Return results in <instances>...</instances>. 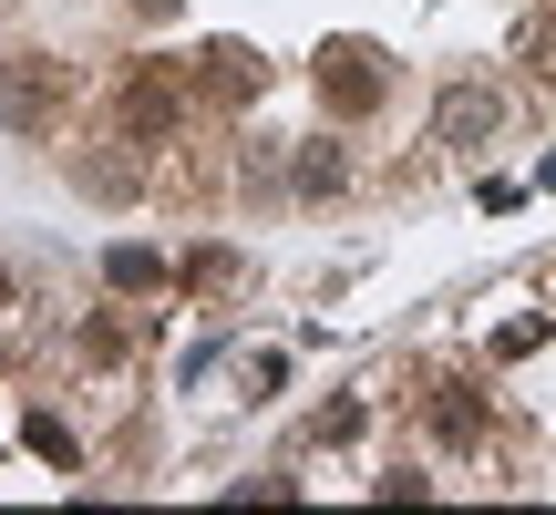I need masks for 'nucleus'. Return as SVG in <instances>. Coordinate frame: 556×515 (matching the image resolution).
Segmentation results:
<instances>
[{
    "mask_svg": "<svg viewBox=\"0 0 556 515\" xmlns=\"http://www.w3.org/2000/svg\"><path fill=\"white\" fill-rule=\"evenodd\" d=\"M433 434L443 443H475L484 434V392H475V381H433Z\"/></svg>",
    "mask_w": 556,
    "mask_h": 515,
    "instance_id": "6",
    "label": "nucleus"
},
{
    "mask_svg": "<svg viewBox=\"0 0 556 515\" xmlns=\"http://www.w3.org/2000/svg\"><path fill=\"white\" fill-rule=\"evenodd\" d=\"M73 186L83 197H135V145H93V155H73Z\"/></svg>",
    "mask_w": 556,
    "mask_h": 515,
    "instance_id": "5",
    "label": "nucleus"
},
{
    "mask_svg": "<svg viewBox=\"0 0 556 515\" xmlns=\"http://www.w3.org/2000/svg\"><path fill=\"white\" fill-rule=\"evenodd\" d=\"M495 124H505L495 83H443V93H433V145H484Z\"/></svg>",
    "mask_w": 556,
    "mask_h": 515,
    "instance_id": "3",
    "label": "nucleus"
},
{
    "mask_svg": "<svg viewBox=\"0 0 556 515\" xmlns=\"http://www.w3.org/2000/svg\"><path fill=\"white\" fill-rule=\"evenodd\" d=\"M0 299H11V268H0Z\"/></svg>",
    "mask_w": 556,
    "mask_h": 515,
    "instance_id": "12",
    "label": "nucleus"
},
{
    "mask_svg": "<svg viewBox=\"0 0 556 515\" xmlns=\"http://www.w3.org/2000/svg\"><path fill=\"white\" fill-rule=\"evenodd\" d=\"M206 73H197V93H217V103H248V93H268V62L248 52V41H217V52H197Z\"/></svg>",
    "mask_w": 556,
    "mask_h": 515,
    "instance_id": "4",
    "label": "nucleus"
},
{
    "mask_svg": "<svg viewBox=\"0 0 556 515\" xmlns=\"http://www.w3.org/2000/svg\"><path fill=\"white\" fill-rule=\"evenodd\" d=\"M289 186H299V197H340V186H351V155H340V145H299Z\"/></svg>",
    "mask_w": 556,
    "mask_h": 515,
    "instance_id": "7",
    "label": "nucleus"
},
{
    "mask_svg": "<svg viewBox=\"0 0 556 515\" xmlns=\"http://www.w3.org/2000/svg\"><path fill=\"white\" fill-rule=\"evenodd\" d=\"M536 340H546V319H505V330H495V351H505V361H526Z\"/></svg>",
    "mask_w": 556,
    "mask_h": 515,
    "instance_id": "10",
    "label": "nucleus"
},
{
    "mask_svg": "<svg viewBox=\"0 0 556 515\" xmlns=\"http://www.w3.org/2000/svg\"><path fill=\"white\" fill-rule=\"evenodd\" d=\"M103 278H114V289H165L176 268H165L155 248H114V258H103Z\"/></svg>",
    "mask_w": 556,
    "mask_h": 515,
    "instance_id": "8",
    "label": "nucleus"
},
{
    "mask_svg": "<svg viewBox=\"0 0 556 515\" xmlns=\"http://www.w3.org/2000/svg\"><path fill=\"white\" fill-rule=\"evenodd\" d=\"M0 124L11 135H52L62 124V62H0Z\"/></svg>",
    "mask_w": 556,
    "mask_h": 515,
    "instance_id": "2",
    "label": "nucleus"
},
{
    "mask_svg": "<svg viewBox=\"0 0 556 515\" xmlns=\"http://www.w3.org/2000/svg\"><path fill=\"white\" fill-rule=\"evenodd\" d=\"M135 11H176V0H135Z\"/></svg>",
    "mask_w": 556,
    "mask_h": 515,
    "instance_id": "11",
    "label": "nucleus"
},
{
    "mask_svg": "<svg viewBox=\"0 0 556 515\" xmlns=\"http://www.w3.org/2000/svg\"><path fill=\"white\" fill-rule=\"evenodd\" d=\"M381 93H392V73H381L371 41H330V52H319V103H330V114H371Z\"/></svg>",
    "mask_w": 556,
    "mask_h": 515,
    "instance_id": "1",
    "label": "nucleus"
},
{
    "mask_svg": "<svg viewBox=\"0 0 556 515\" xmlns=\"http://www.w3.org/2000/svg\"><path fill=\"white\" fill-rule=\"evenodd\" d=\"M526 62H536V83H556V11L536 21V32H526Z\"/></svg>",
    "mask_w": 556,
    "mask_h": 515,
    "instance_id": "9",
    "label": "nucleus"
}]
</instances>
